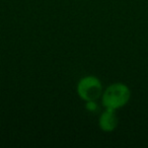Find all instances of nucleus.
<instances>
[{"label":"nucleus","mask_w":148,"mask_h":148,"mask_svg":"<svg viewBox=\"0 0 148 148\" xmlns=\"http://www.w3.org/2000/svg\"><path fill=\"white\" fill-rule=\"evenodd\" d=\"M118 124H119V120L116 115V111L114 110L106 109V111L99 116V126L101 131L106 133L113 132L118 127Z\"/></svg>","instance_id":"nucleus-3"},{"label":"nucleus","mask_w":148,"mask_h":148,"mask_svg":"<svg viewBox=\"0 0 148 148\" xmlns=\"http://www.w3.org/2000/svg\"><path fill=\"white\" fill-rule=\"evenodd\" d=\"M76 92L83 101H97L103 92L101 81L95 75H86L78 81Z\"/></svg>","instance_id":"nucleus-2"},{"label":"nucleus","mask_w":148,"mask_h":148,"mask_svg":"<svg viewBox=\"0 0 148 148\" xmlns=\"http://www.w3.org/2000/svg\"><path fill=\"white\" fill-rule=\"evenodd\" d=\"M131 90L130 88L122 82H116L109 85L103 90L101 95V103L106 109L117 110L125 107L130 101Z\"/></svg>","instance_id":"nucleus-1"},{"label":"nucleus","mask_w":148,"mask_h":148,"mask_svg":"<svg viewBox=\"0 0 148 148\" xmlns=\"http://www.w3.org/2000/svg\"><path fill=\"white\" fill-rule=\"evenodd\" d=\"M86 109L90 112H95L97 108V101H86V105H85Z\"/></svg>","instance_id":"nucleus-4"}]
</instances>
